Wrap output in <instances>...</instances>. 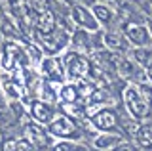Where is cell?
<instances>
[{
  "mask_svg": "<svg viewBox=\"0 0 152 151\" xmlns=\"http://www.w3.org/2000/svg\"><path fill=\"white\" fill-rule=\"evenodd\" d=\"M126 103H127V109L131 111V115L135 119H146V117H150V103L146 100H142V96L137 92V88L129 86L126 90Z\"/></svg>",
  "mask_w": 152,
  "mask_h": 151,
  "instance_id": "6da1fadb",
  "label": "cell"
},
{
  "mask_svg": "<svg viewBox=\"0 0 152 151\" xmlns=\"http://www.w3.org/2000/svg\"><path fill=\"white\" fill-rule=\"evenodd\" d=\"M50 132L59 138H78V128L70 119L66 117H57L55 121H51L50 124Z\"/></svg>",
  "mask_w": 152,
  "mask_h": 151,
  "instance_id": "7a4b0ae2",
  "label": "cell"
},
{
  "mask_svg": "<svg viewBox=\"0 0 152 151\" xmlns=\"http://www.w3.org/2000/svg\"><path fill=\"white\" fill-rule=\"evenodd\" d=\"M66 61H69L66 65H69L70 77H88V75H91V65L82 56H69Z\"/></svg>",
  "mask_w": 152,
  "mask_h": 151,
  "instance_id": "3957f363",
  "label": "cell"
},
{
  "mask_svg": "<svg viewBox=\"0 0 152 151\" xmlns=\"http://www.w3.org/2000/svg\"><path fill=\"white\" fill-rule=\"evenodd\" d=\"M124 31H126V36H127V38H129L133 44H137V46H145V44H148V42H150L148 31H146L145 27H141V25L127 23V25L124 27Z\"/></svg>",
  "mask_w": 152,
  "mask_h": 151,
  "instance_id": "277c9868",
  "label": "cell"
},
{
  "mask_svg": "<svg viewBox=\"0 0 152 151\" xmlns=\"http://www.w3.org/2000/svg\"><path fill=\"white\" fill-rule=\"evenodd\" d=\"M42 44L46 46L48 52H57L59 48H63L66 44V36L65 33H59V31H51L50 35H42Z\"/></svg>",
  "mask_w": 152,
  "mask_h": 151,
  "instance_id": "5b68a950",
  "label": "cell"
},
{
  "mask_svg": "<svg viewBox=\"0 0 152 151\" xmlns=\"http://www.w3.org/2000/svg\"><path fill=\"white\" fill-rule=\"evenodd\" d=\"M72 19L76 23H80V25L91 29V31L97 29V21H95L93 17H91V13L86 10V8H82V6H74L72 8Z\"/></svg>",
  "mask_w": 152,
  "mask_h": 151,
  "instance_id": "8992f818",
  "label": "cell"
},
{
  "mask_svg": "<svg viewBox=\"0 0 152 151\" xmlns=\"http://www.w3.org/2000/svg\"><path fill=\"white\" fill-rule=\"evenodd\" d=\"M31 111H32V115H34V119L40 121V122H50L53 119V109L44 101H32Z\"/></svg>",
  "mask_w": 152,
  "mask_h": 151,
  "instance_id": "52a82bcc",
  "label": "cell"
},
{
  "mask_svg": "<svg viewBox=\"0 0 152 151\" xmlns=\"http://www.w3.org/2000/svg\"><path fill=\"white\" fill-rule=\"evenodd\" d=\"M91 122L99 130H112L116 126V115L112 111H101L91 119Z\"/></svg>",
  "mask_w": 152,
  "mask_h": 151,
  "instance_id": "ba28073f",
  "label": "cell"
},
{
  "mask_svg": "<svg viewBox=\"0 0 152 151\" xmlns=\"http://www.w3.org/2000/svg\"><path fill=\"white\" fill-rule=\"evenodd\" d=\"M19 59H21V50H19L15 44H8L6 48H4V54H2L4 69H13Z\"/></svg>",
  "mask_w": 152,
  "mask_h": 151,
  "instance_id": "9c48e42d",
  "label": "cell"
},
{
  "mask_svg": "<svg viewBox=\"0 0 152 151\" xmlns=\"http://www.w3.org/2000/svg\"><path fill=\"white\" fill-rule=\"evenodd\" d=\"M42 67H44V73L51 78V81H63V65H61L59 59L50 58V59L44 61Z\"/></svg>",
  "mask_w": 152,
  "mask_h": 151,
  "instance_id": "30bf717a",
  "label": "cell"
},
{
  "mask_svg": "<svg viewBox=\"0 0 152 151\" xmlns=\"http://www.w3.org/2000/svg\"><path fill=\"white\" fill-rule=\"evenodd\" d=\"M36 23H38V33H42V35H50L51 31H55V25H57L55 17L48 10H44L40 13V17H38Z\"/></svg>",
  "mask_w": 152,
  "mask_h": 151,
  "instance_id": "8fae6325",
  "label": "cell"
},
{
  "mask_svg": "<svg viewBox=\"0 0 152 151\" xmlns=\"http://www.w3.org/2000/svg\"><path fill=\"white\" fill-rule=\"evenodd\" d=\"M135 138H137V141H139L141 147L152 149V124H142V126H139Z\"/></svg>",
  "mask_w": 152,
  "mask_h": 151,
  "instance_id": "7c38bea8",
  "label": "cell"
},
{
  "mask_svg": "<svg viewBox=\"0 0 152 151\" xmlns=\"http://www.w3.org/2000/svg\"><path fill=\"white\" fill-rule=\"evenodd\" d=\"M104 44L108 46V48L112 50H126V40L122 38L120 35H114V33H108V35H104Z\"/></svg>",
  "mask_w": 152,
  "mask_h": 151,
  "instance_id": "4fadbf2b",
  "label": "cell"
},
{
  "mask_svg": "<svg viewBox=\"0 0 152 151\" xmlns=\"http://www.w3.org/2000/svg\"><path fill=\"white\" fill-rule=\"evenodd\" d=\"M61 100L65 103H76V100H78V88L76 86H65L61 90Z\"/></svg>",
  "mask_w": 152,
  "mask_h": 151,
  "instance_id": "5bb4252c",
  "label": "cell"
},
{
  "mask_svg": "<svg viewBox=\"0 0 152 151\" xmlns=\"http://www.w3.org/2000/svg\"><path fill=\"white\" fill-rule=\"evenodd\" d=\"M93 13H95V17H97L99 21H103V23H110V19H112V12L108 10V8H104V6H95Z\"/></svg>",
  "mask_w": 152,
  "mask_h": 151,
  "instance_id": "9a60e30c",
  "label": "cell"
},
{
  "mask_svg": "<svg viewBox=\"0 0 152 151\" xmlns=\"http://www.w3.org/2000/svg\"><path fill=\"white\" fill-rule=\"evenodd\" d=\"M120 138H116V136H101V138L95 140V145H97L99 149H104V147H110V145L118 144Z\"/></svg>",
  "mask_w": 152,
  "mask_h": 151,
  "instance_id": "2e32d148",
  "label": "cell"
},
{
  "mask_svg": "<svg viewBox=\"0 0 152 151\" xmlns=\"http://www.w3.org/2000/svg\"><path fill=\"white\" fill-rule=\"evenodd\" d=\"M88 35H86L84 31H76V35H74V44H76V48H88Z\"/></svg>",
  "mask_w": 152,
  "mask_h": 151,
  "instance_id": "e0dca14e",
  "label": "cell"
},
{
  "mask_svg": "<svg viewBox=\"0 0 152 151\" xmlns=\"http://www.w3.org/2000/svg\"><path fill=\"white\" fill-rule=\"evenodd\" d=\"M4 88H6V92L10 94V96H13V98H19L21 96V86L15 82H12V81H6L4 82Z\"/></svg>",
  "mask_w": 152,
  "mask_h": 151,
  "instance_id": "ac0fdd59",
  "label": "cell"
},
{
  "mask_svg": "<svg viewBox=\"0 0 152 151\" xmlns=\"http://www.w3.org/2000/svg\"><path fill=\"white\" fill-rule=\"evenodd\" d=\"M0 27H2V33L6 36H17V29L10 23V19H2L0 21Z\"/></svg>",
  "mask_w": 152,
  "mask_h": 151,
  "instance_id": "d6986e66",
  "label": "cell"
},
{
  "mask_svg": "<svg viewBox=\"0 0 152 151\" xmlns=\"http://www.w3.org/2000/svg\"><path fill=\"white\" fill-rule=\"evenodd\" d=\"M0 147H2V151H17L19 149V141L17 140H4Z\"/></svg>",
  "mask_w": 152,
  "mask_h": 151,
  "instance_id": "ffe728a7",
  "label": "cell"
},
{
  "mask_svg": "<svg viewBox=\"0 0 152 151\" xmlns=\"http://www.w3.org/2000/svg\"><path fill=\"white\" fill-rule=\"evenodd\" d=\"M53 151H86V149L78 147V145H72V144H59L53 147Z\"/></svg>",
  "mask_w": 152,
  "mask_h": 151,
  "instance_id": "44dd1931",
  "label": "cell"
},
{
  "mask_svg": "<svg viewBox=\"0 0 152 151\" xmlns=\"http://www.w3.org/2000/svg\"><path fill=\"white\" fill-rule=\"evenodd\" d=\"M133 56H135L137 63H142V65H148V52H142V50H137V52H133Z\"/></svg>",
  "mask_w": 152,
  "mask_h": 151,
  "instance_id": "7402d4cb",
  "label": "cell"
},
{
  "mask_svg": "<svg viewBox=\"0 0 152 151\" xmlns=\"http://www.w3.org/2000/svg\"><path fill=\"white\" fill-rule=\"evenodd\" d=\"M108 92H104V90H97L95 94H91V101H104V100H108Z\"/></svg>",
  "mask_w": 152,
  "mask_h": 151,
  "instance_id": "603a6c76",
  "label": "cell"
},
{
  "mask_svg": "<svg viewBox=\"0 0 152 151\" xmlns=\"http://www.w3.org/2000/svg\"><path fill=\"white\" fill-rule=\"evenodd\" d=\"M141 96H142V100H146L148 103H152V88H148V86H141Z\"/></svg>",
  "mask_w": 152,
  "mask_h": 151,
  "instance_id": "cb8c5ba5",
  "label": "cell"
},
{
  "mask_svg": "<svg viewBox=\"0 0 152 151\" xmlns=\"http://www.w3.org/2000/svg\"><path fill=\"white\" fill-rule=\"evenodd\" d=\"M32 8L38 10V12H44V10H48V2L46 0H34V2H32Z\"/></svg>",
  "mask_w": 152,
  "mask_h": 151,
  "instance_id": "d4e9b609",
  "label": "cell"
},
{
  "mask_svg": "<svg viewBox=\"0 0 152 151\" xmlns=\"http://www.w3.org/2000/svg\"><path fill=\"white\" fill-rule=\"evenodd\" d=\"M126 130L129 132V134L135 136V134H137V130H139V124H135V122H126Z\"/></svg>",
  "mask_w": 152,
  "mask_h": 151,
  "instance_id": "484cf974",
  "label": "cell"
},
{
  "mask_svg": "<svg viewBox=\"0 0 152 151\" xmlns=\"http://www.w3.org/2000/svg\"><path fill=\"white\" fill-rule=\"evenodd\" d=\"M112 151H135V149H133V145H129V144H122V145H118V147H114Z\"/></svg>",
  "mask_w": 152,
  "mask_h": 151,
  "instance_id": "4316f807",
  "label": "cell"
},
{
  "mask_svg": "<svg viewBox=\"0 0 152 151\" xmlns=\"http://www.w3.org/2000/svg\"><path fill=\"white\" fill-rule=\"evenodd\" d=\"M10 107H12V111H13V115H15V117H19V115H21V105H19V103H15V101H13Z\"/></svg>",
  "mask_w": 152,
  "mask_h": 151,
  "instance_id": "83f0119b",
  "label": "cell"
},
{
  "mask_svg": "<svg viewBox=\"0 0 152 151\" xmlns=\"http://www.w3.org/2000/svg\"><path fill=\"white\" fill-rule=\"evenodd\" d=\"M4 140H6V138H4V132L0 130V145H2V141H4Z\"/></svg>",
  "mask_w": 152,
  "mask_h": 151,
  "instance_id": "f1b7e54d",
  "label": "cell"
},
{
  "mask_svg": "<svg viewBox=\"0 0 152 151\" xmlns=\"http://www.w3.org/2000/svg\"><path fill=\"white\" fill-rule=\"evenodd\" d=\"M148 31H150V33H152V21H150V23H148Z\"/></svg>",
  "mask_w": 152,
  "mask_h": 151,
  "instance_id": "f546056e",
  "label": "cell"
},
{
  "mask_svg": "<svg viewBox=\"0 0 152 151\" xmlns=\"http://www.w3.org/2000/svg\"><path fill=\"white\" fill-rule=\"evenodd\" d=\"M150 77H152V65H150Z\"/></svg>",
  "mask_w": 152,
  "mask_h": 151,
  "instance_id": "4dcf8cb0",
  "label": "cell"
},
{
  "mask_svg": "<svg viewBox=\"0 0 152 151\" xmlns=\"http://www.w3.org/2000/svg\"><path fill=\"white\" fill-rule=\"evenodd\" d=\"M27 151H32V149H27Z\"/></svg>",
  "mask_w": 152,
  "mask_h": 151,
  "instance_id": "1f68e13d",
  "label": "cell"
},
{
  "mask_svg": "<svg viewBox=\"0 0 152 151\" xmlns=\"http://www.w3.org/2000/svg\"><path fill=\"white\" fill-rule=\"evenodd\" d=\"M65 2H66V0H65Z\"/></svg>",
  "mask_w": 152,
  "mask_h": 151,
  "instance_id": "d6a6232c",
  "label": "cell"
}]
</instances>
